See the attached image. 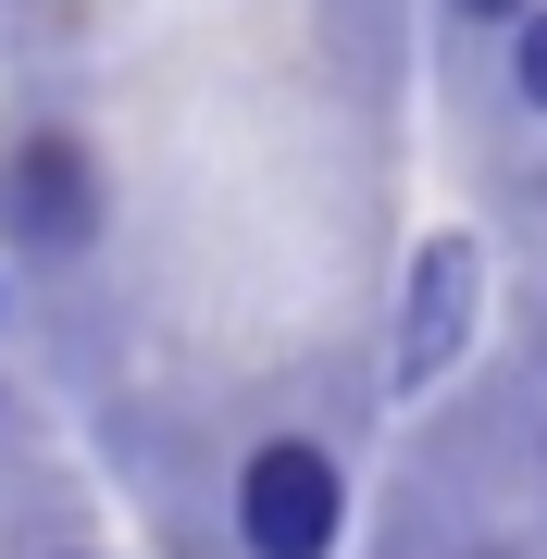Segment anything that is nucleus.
<instances>
[{"label":"nucleus","mask_w":547,"mask_h":559,"mask_svg":"<svg viewBox=\"0 0 547 559\" xmlns=\"http://www.w3.org/2000/svg\"><path fill=\"white\" fill-rule=\"evenodd\" d=\"M336 510H348V485H336V460L311 436H262V448H249V473H237L249 559H324L336 547Z\"/></svg>","instance_id":"obj_1"},{"label":"nucleus","mask_w":547,"mask_h":559,"mask_svg":"<svg viewBox=\"0 0 547 559\" xmlns=\"http://www.w3.org/2000/svg\"><path fill=\"white\" fill-rule=\"evenodd\" d=\"M0 237L38 249V261H75L87 237H100V162L62 138V124L0 150Z\"/></svg>","instance_id":"obj_2"},{"label":"nucleus","mask_w":547,"mask_h":559,"mask_svg":"<svg viewBox=\"0 0 547 559\" xmlns=\"http://www.w3.org/2000/svg\"><path fill=\"white\" fill-rule=\"evenodd\" d=\"M461 311H473V249L436 237L424 249V286H411V311H399V373H436V360L461 348Z\"/></svg>","instance_id":"obj_3"},{"label":"nucleus","mask_w":547,"mask_h":559,"mask_svg":"<svg viewBox=\"0 0 547 559\" xmlns=\"http://www.w3.org/2000/svg\"><path fill=\"white\" fill-rule=\"evenodd\" d=\"M510 75H523V100L547 112V13H523V25H510Z\"/></svg>","instance_id":"obj_4"},{"label":"nucleus","mask_w":547,"mask_h":559,"mask_svg":"<svg viewBox=\"0 0 547 559\" xmlns=\"http://www.w3.org/2000/svg\"><path fill=\"white\" fill-rule=\"evenodd\" d=\"M461 13H473V25H523L535 0H461Z\"/></svg>","instance_id":"obj_5"}]
</instances>
